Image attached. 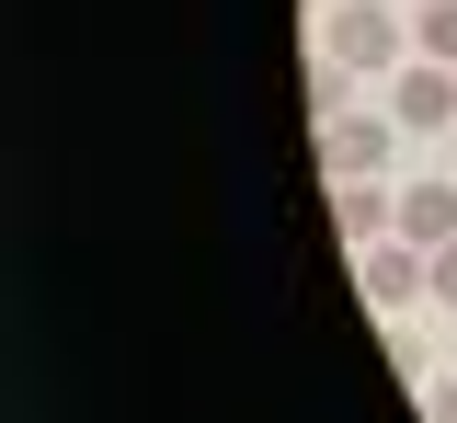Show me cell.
<instances>
[{"mask_svg": "<svg viewBox=\"0 0 457 423\" xmlns=\"http://www.w3.org/2000/svg\"><path fill=\"white\" fill-rule=\"evenodd\" d=\"M411 58L457 69V0H423V12H411Z\"/></svg>", "mask_w": 457, "mask_h": 423, "instance_id": "7", "label": "cell"}, {"mask_svg": "<svg viewBox=\"0 0 457 423\" xmlns=\"http://www.w3.org/2000/svg\"><path fill=\"white\" fill-rule=\"evenodd\" d=\"M332 229H343L354 252L389 241V229H400V195H389V183H332Z\"/></svg>", "mask_w": 457, "mask_h": 423, "instance_id": "5", "label": "cell"}, {"mask_svg": "<svg viewBox=\"0 0 457 423\" xmlns=\"http://www.w3.org/2000/svg\"><path fill=\"white\" fill-rule=\"evenodd\" d=\"M400 241H457V183H411V195H400Z\"/></svg>", "mask_w": 457, "mask_h": 423, "instance_id": "6", "label": "cell"}, {"mask_svg": "<svg viewBox=\"0 0 457 423\" xmlns=\"http://www.w3.org/2000/svg\"><path fill=\"white\" fill-rule=\"evenodd\" d=\"M389 149H400V115H354V104L320 115V172H332V183H378Z\"/></svg>", "mask_w": 457, "mask_h": 423, "instance_id": "2", "label": "cell"}, {"mask_svg": "<svg viewBox=\"0 0 457 423\" xmlns=\"http://www.w3.org/2000/svg\"><path fill=\"white\" fill-rule=\"evenodd\" d=\"M354 286H366V309H400L411 286H435V252L389 229V241H366V252H354Z\"/></svg>", "mask_w": 457, "mask_h": 423, "instance_id": "3", "label": "cell"}, {"mask_svg": "<svg viewBox=\"0 0 457 423\" xmlns=\"http://www.w3.org/2000/svg\"><path fill=\"white\" fill-rule=\"evenodd\" d=\"M400 46H411L400 0H332V35H320V58H332V69L378 80V69H400Z\"/></svg>", "mask_w": 457, "mask_h": 423, "instance_id": "1", "label": "cell"}, {"mask_svg": "<svg viewBox=\"0 0 457 423\" xmlns=\"http://www.w3.org/2000/svg\"><path fill=\"white\" fill-rule=\"evenodd\" d=\"M400 137H435V126H457V69H435V58H411L400 69Z\"/></svg>", "mask_w": 457, "mask_h": 423, "instance_id": "4", "label": "cell"}, {"mask_svg": "<svg viewBox=\"0 0 457 423\" xmlns=\"http://www.w3.org/2000/svg\"><path fill=\"white\" fill-rule=\"evenodd\" d=\"M423 423H457V377H435V389H423Z\"/></svg>", "mask_w": 457, "mask_h": 423, "instance_id": "8", "label": "cell"}, {"mask_svg": "<svg viewBox=\"0 0 457 423\" xmlns=\"http://www.w3.org/2000/svg\"><path fill=\"white\" fill-rule=\"evenodd\" d=\"M435 298L457 309V241H435Z\"/></svg>", "mask_w": 457, "mask_h": 423, "instance_id": "9", "label": "cell"}]
</instances>
